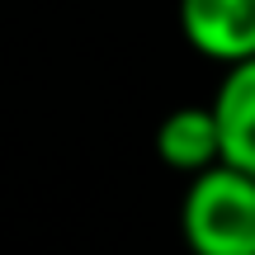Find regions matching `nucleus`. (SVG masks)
<instances>
[{"mask_svg": "<svg viewBox=\"0 0 255 255\" xmlns=\"http://www.w3.org/2000/svg\"><path fill=\"white\" fill-rule=\"evenodd\" d=\"M151 142H156V161L165 170L189 175V180L213 170V165H222V128H218V114H213V100L170 109L156 123Z\"/></svg>", "mask_w": 255, "mask_h": 255, "instance_id": "obj_3", "label": "nucleus"}, {"mask_svg": "<svg viewBox=\"0 0 255 255\" xmlns=\"http://www.w3.org/2000/svg\"><path fill=\"white\" fill-rule=\"evenodd\" d=\"M180 237L189 255H255V175L213 165L180 199Z\"/></svg>", "mask_w": 255, "mask_h": 255, "instance_id": "obj_1", "label": "nucleus"}, {"mask_svg": "<svg viewBox=\"0 0 255 255\" xmlns=\"http://www.w3.org/2000/svg\"><path fill=\"white\" fill-rule=\"evenodd\" d=\"M213 114L222 128V161L255 175V57L227 66L213 95Z\"/></svg>", "mask_w": 255, "mask_h": 255, "instance_id": "obj_4", "label": "nucleus"}, {"mask_svg": "<svg viewBox=\"0 0 255 255\" xmlns=\"http://www.w3.org/2000/svg\"><path fill=\"white\" fill-rule=\"evenodd\" d=\"M180 33L199 57L237 66L255 57V0H180Z\"/></svg>", "mask_w": 255, "mask_h": 255, "instance_id": "obj_2", "label": "nucleus"}]
</instances>
